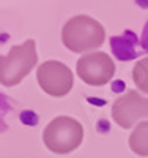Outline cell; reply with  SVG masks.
Wrapping results in <instances>:
<instances>
[{
    "mask_svg": "<svg viewBox=\"0 0 148 158\" xmlns=\"http://www.w3.org/2000/svg\"><path fill=\"white\" fill-rule=\"evenodd\" d=\"M106 38L104 27L101 22L85 15L71 18L63 25L62 43L71 52H87L95 51L102 46Z\"/></svg>",
    "mask_w": 148,
    "mask_h": 158,
    "instance_id": "6da1fadb",
    "label": "cell"
},
{
    "mask_svg": "<svg viewBox=\"0 0 148 158\" xmlns=\"http://www.w3.org/2000/svg\"><path fill=\"white\" fill-rule=\"evenodd\" d=\"M38 62L36 43L29 38L22 44H16L8 54L0 59V82L5 87L18 85L29 74Z\"/></svg>",
    "mask_w": 148,
    "mask_h": 158,
    "instance_id": "7a4b0ae2",
    "label": "cell"
},
{
    "mask_svg": "<svg viewBox=\"0 0 148 158\" xmlns=\"http://www.w3.org/2000/svg\"><path fill=\"white\" fill-rule=\"evenodd\" d=\"M84 139V127L76 118L68 115L55 117L43 131L44 146L58 155H66L76 150Z\"/></svg>",
    "mask_w": 148,
    "mask_h": 158,
    "instance_id": "3957f363",
    "label": "cell"
},
{
    "mask_svg": "<svg viewBox=\"0 0 148 158\" xmlns=\"http://www.w3.org/2000/svg\"><path fill=\"white\" fill-rule=\"evenodd\" d=\"M76 73L88 85H106L115 74V63L106 52H88L77 60Z\"/></svg>",
    "mask_w": 148,
    "mask_h": 158,
    "instance_id": "277c9868",
    "label": "cell"
},
{
    "mask_svg": "<svg viewBox=\"0 0 148 158\" xmlns=\"http://www.w3.org/2000/svg\"><path fill=\"white\" fill-rule=\"evenodd\" d=\"M38 84L50 97L68 95L74 85L73 71L58 60H47L36 70Z\"/></svg>",
    "mask_w": 148,
    "mask_h": 158,
    "instance_id": "5b68a950",
    "label": "cell"
},
{
    "mask_svg": "<svg viewBox=\"0 0 148 158\" xmlns=\"http://www.w3.org/2000/svg\"><path fill=\"white\" fill-rule=\"evenodd\" d=\"M112 118L122 128L134 127L140 118H148V98L142 97L136 90L126 92L115 100L112 106Z\"/></svg>",
    "mask_w": 148,
    "mask_h": 158,
    "instance_id": "8992f818",
    "label": "cell"
},
{
    "mask_svg": "<svg viewBox=\"0 0 148 158\" xmlns=\"http://www.w3.org/2000/svg\"><path fill=\"white\" fill-rule=\"evenodd\" d=\"M129 147L136 155L148 156V120L137 123L132 130L129 136Z\"/></svg>",
    "mask_w": 148,
    "mask_h": 158,
    "instance_id": "52a82bcc",
    "label": "cell"
},
{
    "mask_svg": "<svg viewBox=\"0 0 148 158\" xmlns=\"http://www.w3.org/2000/svg\"><path fill=\"white\" fill-rule=\"evenodd\" d=\"M132 81L136 84V87L143 92V94H148V57L139 60L132 68Z\"/></svg>",
    "mask_w": 148,
    "mask_h": 158,
    "instance_id": "ba28073f",
    "label": "cell"
}]
</instances>
